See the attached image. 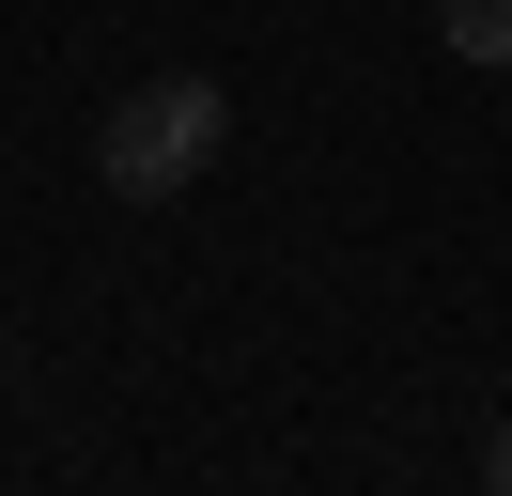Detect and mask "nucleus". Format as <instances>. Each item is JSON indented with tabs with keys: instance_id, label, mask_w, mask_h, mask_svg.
Masks as SVG:
<instances>
[{
	"instance_id": "obj_1",
	"label": "nucleus",
	"mask_w": 512,
	"mask_h": 496,
	"mask_svg": "<svg viewBox=\"0 0 512 496\" xmlns=\"http://www.w3.org/2000/svg\"><path fill=\"white\" fill-rule=\"evenodd\" d=\"M218 140H233V93L218 78H140L125 109H109L94 171H109V202H187V186L218 171Z\"/></svg>"
},
{
	"instance_id": "obj_2",
	"label": "nucleus",
	"mask_w": 512,
	"mask_h": 496,
	"mask_svg": "<svg viewBox=\"0 0 512 496\" xmlns=\"http://www.w3.org/2000/svg\"><path fill=\"white\" fill-rule=\"evenodd\" d=\"M435 31H450V62H512V0H435Z\"/></svg>"
},
{
	"instance_id": "obj_3",
	"label": "nucleus",
	"mask_w": 512,
	"mask_h": 496,
	"mask_svg": "<svg viewBox=\"0 0 512 496\" xmlns=\"http://www.w3.org/2000/svg\"><path fill=\"white\" fill-rule=\"evenodd\" d=\"M481 481H497V496H512V419H497V434H481Z\"/></svg>"
}]
</instances>
